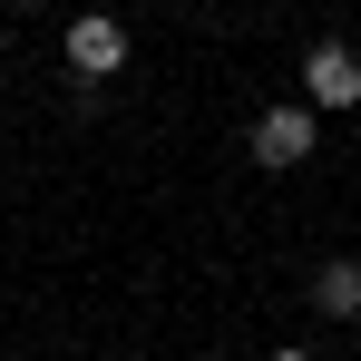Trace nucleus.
I'll return each mask as SVG.
<instances>
[{
	"label": "nucleus",
	"instance_id": "obj_1",
	"mask_svg": "<svg viewBox=\"0 0 361 361\" xmlns=\"http://www.w3.org/2000/svg\"><path fill=\"white\" fill-rule=\"evenodd\" d=\"M118 68H127V20H108V10L68 20V78H78V88H98V78H118Z\"/></svg>",
	"mask_w": 361,
	"mask_h": 361
},
{
	"label": "nucleus",
	"instance_id": "obj_2",
	"mask_svg": "<svg viewBox=\"0 0 361 361\" xmlns=\"http://www.w3.org/2000/svg\"><path fill=\"white\" fill-rule=\"evenodd\" d=\"M302 88H312V108H361V59L342 39H312V59H302Z\"/></svg>",
	"mask_w": 361,
	"mask_h": 361
},
{
	"label": "nucleus",
	"instance_id": "obj_3",
	"mask_svg": "<svg viewBox=\"0 0 361 361\" xmlns=\"http://www.w3.org/2000/svg\"><path fill=\"white\" fill-rule=\"evenodd\" d=\"M302 157H312V108H264V118H254V166L283 176V166H302Z\"/></svg>",
	"mask_w": 361,
	"mask_h": 361
},
{
	"label": "nucleus",
	"instance_id": "obj_4",
	"mask_svg": "<svg viewBox=\"0 0 361 361\" xmlns=\"http://www.w3.org/2000/svg\"><path fill=\"white\" fill-rule=\"evenodd\" d=\"M312 312H332V322H361V254H332V264L312 274Z\"/></svg>",
	"mask_w": 361,
	"mask_h": 361
},
{
	"label": "nucleus",
	"instance_id": "obj_5",
	"mask_svg": "<svg viewBox=\"0 0 361 361\" xmlns=\"http://www.w3.org/2000/svg\"><path fill=\"white\" fill-rule=\"evenodd\" d=\"M274 361H312V352H274Z\"/></svg>",
	"mask_w": 361,
	"mask_h": 361
}]
</instances>
